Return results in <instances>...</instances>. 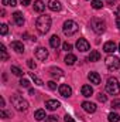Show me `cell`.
Here are the masks:
<instances>
[{
    "label": "cell",
    "mask_w": 120,
    "mask_h": 122,
    "mask_svg": "<svg viewBox=\"0 0 120 122\" xmlns=\"http://www.w3.org/2000/svg\"><path fill=\"white\" fill-rule=\"evenodd\" d=\"M35 27H37L38 33H41V34L48 33L50 27H51V17H50L48 14L40 16V17L37 19V21H35Z\"/></svg>",
    "instance_id": "obj_1"
},
{
    "label": "cell",
    "mask_w": 120,
    "mask_h": 122,
    "mask_svg": "<svg viewBox=\"0 0 120 122\" xmlns=\"http://www.w3.org/2000/svg\"><path fill=\"white\" fill-rule=\"evenodd\" d=\"M11 104H13V107H14L17 111H20V112L28 109V102H27L23 97H20V95H13V97H11Z\"/></svg>",
    "instance_id": "obj_2"
},
{
    "label": "cell",
    "mask_w": 120,
    "mask_h": 122,
    "mask_svg": "<svg viewBox=\"0 0 120 122\" xmlns=\"http://www.w3.org/2000/svg\"><path fill=\"white\" fill-rule=\"evenodd\" d=\"M106 91L109 92L110 95H117L120 94V84L117 81V78L115 77H110L106 82Z\"/></svg>",
    "instance_id": "obj_3"
},
{
    "label": "cell",
    "mask_w": 120,
    "mask_h": 122,
    "mask_svg": "<svg viewBox=\"0 0 120 122\" xmlns=\"http://www.w3.org/2000/svg\"><path fill=\"white\" fill-rule=\"evenodd\" d=\"M78 29H79V26L74 20H66L64 23V26H62V30L65 33V36H74L78 31Z\"/></svg>",
    "instance_id": "obj_4"
},
{
    "label": "cell",
    "mask_w": 120,
    "mask_h": 122,
    "mask_svg": "<svg viewBox=\"0 0 120 122\" xmlns=\"http://www.w3.org/2000/svg\"><path fill=\"white\" fill-rule=\"evenodd\" d=\"M90 27H92V30L95 31V33H97V34H102V33H105L106 30V23L102 20V19H92V21H90Z\"/></svg>",
    "instance_id": "obj_5"
},
{
    "label": "cell",
    "mask_w": 120,
    "mask_h": 122,
    "mask_svg": "<svg viewBox=\"0 0 120 122\" xmlns=\"http://www.w3.org/2000/svg\"><path fill=\"white\" fill-rule=\"evenodd\" d=\"M106 67L109 68V70H112V71H115V70H120V58L119 57H115V56H109V57H106Z\"/></svg>",
    "instance_id": "obj_6"
},
{
    "label": "cell",
    "mask_w": 120,
    "mask_h": 122,
    "mask_svg": "<svg viewBox=\"0 0 120 122\" xmlns=\"http://www.w3.org/2000/svg\"><path fill=\"white\" fill-rule=\"evenodd\" d=\"M76 48L79 50V51H82V53H85V51H88L90 48L89 43H88V40H85V38H79L78 41H76Z\"/></svg>",
    "instance_id": "obj_7"
},
{
    "label": "cell",
    "mask_w": 120,
    "mask_h": 122,
    "mask_svg": "<svg viewBox=\"0 0 120 122\" xmlns=\"http://www.w3.org/2000/svg\"><path fill=\"white\" fill-rule=\"evenodd\" d=\"M58 91L62 97H65V98H69L71 95H72V88L69 87V85H66V84H62L60 85V88H58Z\"/></svg>",
    "instance_id": "obj_8"
},
{
    "label": "cell",
    "mask_w": 120,
    "mask_h": 122,
    "mask_svg": "<svg viewBox=\"0 0 120 122\" xmlns=\"http://www.w3.org/2000/svg\"><path fill=\"white\" fill-rule=\"evenodd\" d=\"M35 57H37L38 60H41V61H45L47 58H48V50H45L44 47L37 48V50H35Z\"/></svg>",
    "instance_id": "obj_9"
},
{
    "label": "cell",
    "mask_w": 120,
    "mask_h": 122,
    "mask_svg": "<svg viewBox=\"0 0 120 122\" xmlns=\"http://www.w3.org/2000/svg\"><path fill=\"white\" fill-rule=\"evenodd\" d=\"M45 107H47V109H50V111H55V109H58L61 107V102L57 101V99H48V101L45 102Z\"/></svg>",
    "instance_id": "obj_10"
},
{
    "label": "cell",
    "mask_w": 120,
    "mask_h": 122,
    "mask_svg": "<svg viewBox=\"0 0 120 122\" xmlns=\"http://www.w3.org/2000/svg\"><path fill=\"white\" fill-rule=\"evenodd\" d=\"M116 48H117V46H116L115 41H107V43H105V46H103V51H105V53H109V54L115 53Z\"/></svg>",
    "instance_id": "obj_11"
},
{
    "label": "cell",
    "mask_w": 120,
    "mask_h": 122,
    "mask_svg": "<svg viewBox=\"0 0 120 122\" xmlns=\"http://www.w3.org/2000/svg\"><path fill=\"white\" fill-rule=\"evenodd\" d=\"M82 108H83V111H86L89 114H93L96 111V104L89 102V101H85V102H82Z\"/></svg>",
    "instance_id": "obj_12"
},
{
    "label": "cell",
    "mask_w": 120,
    "mask_h": 122,
    "mask_svg": "<svg viewBox=\"0 0 120 122\" xmlns=\"http://www.w3.org/2000/svg\"><path fill=\"white\" fill-rule=\"evenodd\" d=\"M48 9L52 10V11H60L62 9V6H61V3L58 0H50L48 1Z\"/></svg>",
    "instance_id": "obj_13"
},
{
    "label": "cell",
    "mask_w": 120,
    "mask_h": 122,
    "mask_svg": "<svg viewBox=\"0 0 120 122\" xmlns=\"http://www.w3.org/2000/svg\"><path fill=\"white\" fill-rule=\"evenodd\" d=\"M11 48H13L16 53H18V54L24 53V46H23L21 41H13V43H11Z\"/></svg>",
    "instance_id": "obj_14"
},
{
    "label": "cell",
    "mask_w": 120,
    "mask_h": 122,
    "mask_svg": "<svg viewBox=\"0 0 120 122\" xmlns=\"http://www.w3.org/2000/svg\"><path fill=\"white\" fill-rule=\"evenodd\" d=\"M88 78H89L90 84H95V85H99L100 84V75L97 72H89Z\"/></svg>",
    "instance_id": "obj_15"
},
{
    "label": "cell",
    "mask_w": 120,
    "mask_h": 122,
    "mask_svg": "<svg viewBox=\"0 0 120 122\" xmlns=\"http://www.w3.org/2000/svg\"><path fill=\"white\" fill-rule=\"evenodd\" d=\"M13 20H14V23H16L17 26H23V24H24V17H23V14H21L20 11H16V13L13 14Z\"/></svg>",
    "instance_id": "obj_16"
},
{
    "label": "cell",
    "mask_w": 120,
    "mask_h": 122,
    "mask_svg": "<svg viewBox=\"0 0 120 122\" xmlns=\"http://www.w3.org/2000/svg\"><path fill=\"white\" fill-rule=\"evenodd\" d=\"M50 74H51L52 78H61V77H64V71L61 68H57V67H52L50 70Z\"/></svg>",
    "instance_id": "obj_17"
},
{
    "label": "cell",
    "mask_w": 120,
    "mask_h": 122,
    "mask_svg": "<svg viewBox=\"0 0 120 122\" xmlns=\"http://www.w3.org/2000/svg\"><path fill=\"white\" fill-rule=\"evenodd\" d=\"M34 10L38 11V13H42V11L45 10V4H44L41 0H35V1H34Z\"/></svg>",
    "instance_id": "obj_18"
},
{
    "label": "cell",
    "mask_w": 120,
    "mask_h": 122,
    "mask_svg": "<svg viewBox=\"0 0 120 122\" xmlns=\"http://www.w3.org/2000/svg\"><path fill=\"white\" fill-rule=\"evenodd\" d=\"M61 44V40L58 36H52L51 38H50V46L52 47V48H58Z\"/></svg>",
    "instance_id": "obj_19"
},
{
    "label": "cell",
    "mask_w": 120,
    "mask_h": 122,
    "mask_svg": "<svg viewBox=\"0 0 120 122\" xmlns=\"http://www.w3.org/2000/svg\"><path fill=\"white\" fill-rule=\"evenodd\" d=\"M81 92H82V95H83V97H86V98H88V97H90V95L93 94V88H92L90 85H83V87L81 88Z\"/></svg>",
    "instance_id": "obj_20"
},
{
    "label": "cell",
    "mask_w": 120,
    "mask_h": 122,
    "mask_svg": "<svg viewBox=\"0 0 120 122\" xmlns=\"http://www.w3.org/2000/svg\"><path fill=\"white\" fill-rule=\"evenodd\" d=\"M75 62H76V56H74V54L68 53V54H66V57H65V64H66V65H74Z\"/></svg>",
    "instance_id": "obj_21"
},
{
    "label": "cell",
    "mask_w": 120,
    "mask_h": 122,
    "mask_svg": "<svg viewBox=\"0 0 120 122\" xmlns=\"http://www.w3.org/2000/svg\"><path fill=\"white\" fill-rule=\"evenodd\" d=\"M88 60L92 61V62H95V61H99V60H100V54H99V51H96V50L90 51L89 58H88Z\"/></svg>",
    "instance_id": "obj_22"
},
{
    "label": "cell",
    "mask_w": 120,
    "mask_h": 122,
    "mask_svg": "<svg viewBox=\"0 0 120 122\" xmlns=\"http://www.w3.org/2000/svg\"><path fill=\"white\" fill-rule=\"evenodd\" d=\"M34 118H35L37 121H42L44 118H47V117H45V111H44V109H37L35 114H34Z\"/></svg>",
    "instance_id": "obj_23"
},
{
    "label": "cell",
    "mask_w": 120,
    "mask_h": 122,
    "mask_svg": "<svg viewBox=\"0 0 120 122\" xmlns=\"http://www.w3.org/2000/svg\"><path fill=\"white\" fill-rule=\"evenodd\" d=\"M0 53H1V61H7L9 60V54H7V50H6V47L1 44L0 46Z\"/></svg>",
    "instance_id": "obj_24"
},
{
    "label": "cell",
    "mask_w": 120,
    "mask_h": 122,
    "mask_svg": "<svg viewBox=\"0 0 120 122\" xmlns=\"http://www.w3.org/2000/svg\"><path fill=\"white\" fill-rule=\"evenodd\" d=\"M11 72H13L14 75H17V77H21V75L24 74V72H23L18 67H16V65H11Z\"/></svg>",
    "instance_id": "obj_25"
},
{
    "label": "cell",
    "mask_w": 120,
    "mask_h": 122,
    "mask_svg": "<svg viewBox=\"0 0 120 122\" xmlns=\"http://www.w3.org/2000/svg\"><path fill=\"white\" fill-rule=\"evenodd\" d=\"M92 7H93V9H96V10L102 9V7H103L102 0H92Z\"/></svg>",
    "instance_id": "obj_26"
},
{
    "label": "cell",
    "mask_w": 120,
    "mask_h": 122,
    "mask_svg": "<svg viewBox=\"0 0 120 122\" xmlns=\"http://www.w3.org/2000/svg\"><path fill=\"white\" fill-rule=\"evenodd\" d=\"M30 75H31V78L34 80V82H35L37 85H44V82H42V80H41V78H38V77H37V75H35L34 72H31Z\"/></svg>",
    "instance_id": "obj_27"
},
{
    "label": "cell",
    "mask_w": 120,
    "mask_h": 122,
    "mask_svg": "<svg viewBox=\"0 0 120 122\" xmlns=\"http://www.w3.org/2000/svg\"><path fill=\"white\" fill-rule=\"evenodd\" d=\"M120 121V117L117 114H109V122H119Z\"/></svg>",
    "instance_id": "obj_28"
},
{
    "label": "cell",
    "mask_w": 120,
    "mask_h": 122,
    "mask_svg": "<svg viewBox=\"0 0 120 122\" xmlns=\"http://www.w3.org/2000/svg\"><path fill=\"white\" fill-rule=\"evenodd\" d=\"M3 4H4V6H11V7H14V6H17V0H3Z\"/></svg>",
    "instance_id": "obj_29"
},
{
    "label": "cell",
    "mask_w": 120,
    "mask_h": 122,
    "mask_svg": "<svg viewBox=\"0 0 120 122\" xmlns=\"http://www.w3.org/2000/svg\"><path fill=\"white\" fill-rule=\"evenodd\" d=\"M7 31H9L7 24H1V26H0V33H1V36H6V34H7Z\"/></svg>",
    "instance_id": "obj_30"
},
{
    "label": "cell",
    "mask_w": 120,
    "mask_h": 122,
    "mask_svg": "<svg viewBox=\"0 0 120 122\" xmlns=\"http://www.w3.org/2000/svg\"><path fill=\"white\" fill-rule=\"evenodd\" d=\"M62 48H64L66 53H71V50H72V46H71L69 43H64V44H62Z\"/></svg>",
    "instance_id": "obj_31"
},
{
    "label": "cell",
    "mask_w": 120,
    "mask_h": 122,
    "mask_svg": "<svg viewBox=\"0 0 120 122\" xmlns=\"http://www.w3.org/2000/svg\"><path fill=\"white\" fill-rule=\"evenodd\" d=\"M97 99H99L100 102H106V99H107V97H106V95H105L103 92H99V94H97Z\"/></svg>",
    "instance_id": "obj_32"
},
{
    "label": "cell",
    "mask_w": 120,
    "mask_h": 122,
    "mask_svg": "<svg viewBox=\"0 0 120 122\" xmlns=\"http://www.w3.org/2000/svg\"><path fill=\"white\" fill-rule=\"evenodd\" d=\"M20 85L24 87V88H28L30 87V81L28 80H20Z\"/></svg>",
    "instance_id": "obj_33"
},
{
    "label": "cell",
    "mask_w": 120,
    "mask_h": 122,
    "mask_svg": "<svg viewBox=\"0 0 120 122\" xmlns=\"http://www.w3.org/2000/svg\"><path fill=\"white\" fill-rule=\"evenodd\" d=\"M0 117H1L3 119H7V118H10V114H7L4 109H1V111H0Z\"/></svg>",
    "instance_id": "obj_34"
},
{
    "label": "cell",
    "mask_w": 120,
    "mask_h": 122,
    "mask_svg": "<svg viewBox=\"0 0 120 122\" xmlns=\"http://www.w3.org/2000/svg\"><path fill=\"white\" fill-rule=\"evenodd\" d=\"M48 84V88L50 90H57V84L54 82V81H50V82H47Z\"/></svg>",
    "instance_id": "obj_35"
},
{
    "label": "cell",
    "mask_w": 120,
    "mask_h": 122,
    "mask_svg": "<svg viewBox=\"0 0 120 122\" xmlns=\"http://www.w3.org/2000/svg\"><path fill=\"white\" fill-rule=\"evenodd\" d=\"M27 65L30 67L31 70H35V67H37V65H35V62H34L32 60H28V61H27Z\"/></svg>",
    "instance_id": "obj_36"
},
{
    "label": "cell",
    "mask_w": 120,
    "mask_h": 122,
    "mask_svg": "<svg viewBox=\"0 0 120 122\" xmlns=\"http://www.w3.org/2000/svg\"><path fill=\"white\" fill-rule=\"evenodd\" d=\"M112 107H113V108H120V99H115V101L112 102Z\"/></svg>",
    "instance_id": "obj_37"
},
{
    "label": "cell",
    "mask_w": 120,
    "mask_h": 122,
    "mask_svg": "<svg viewBox=\"0 0 120 122\" xmlns=\"http://www.w3.org/2000/svg\"><path fill=\"white\" fill-rule=\"evenodd\" d=\"M45 122H58V119L55 117H47L45 118Z\"/></svg>",
    "instance_id": "obj_38"
},
{
    "label": "cell",
    "mask_w": 120,
    "mask_h": 122,
    "mask_svg": "<svg viewBox=\"0 0 120 122\" xmlns=\"http://www.w3.org/2000/svg\"><path fill=\"white\" fill-rule=\"evenodd\" d=\"M20 3H21L23 6H28L31 3V0H20Z\"/></svg>",
    "instance_id": "obj_39"
},
{
    "label": "cell",
    "mask_w": 120,
    "mask_h": 122,
    "mask_svg": "<svg viewBox=\"0 0 120 122\" xmlns=\"http://www.w3.org/2000/svg\"><path fill=\"white\" fill-rule=\"evenodd\" d=\"M65 122H75V119H74V118H71L69 115H66V117H65Z\"/></svg>",
    "instance_id": "obj_40"
},
{
    "label": "cell",
    "mask_w": 120,
    "mask_h": 122,
    "mask_svg": "<svg viewBox=\"0 0 120 122\" xmlns=\"http://www.w3.org/2000/svg\"><path fill=\"white\" fill-rule=\"evenodd\" d=\"M116 26H117V29H120V16L116 17Z\"/></svg>",
    "instance_id": "obj_41"
},
{
    "label": "cell",
    "mask_w": 120,
    "mask_h": 122,
    "mask_svg": "<svg viewBox=\"0 0 120 122\" xmlns=\"http://www.w3.org/2000/svg\"><path fill=\"white\" fill-rule=\"evenodd\" d=\"M109 4H110V6H113V4H115V0H109Z\"/></svg>",
    "instance_id": "obj_42"
},
{
    "label": "cell",
    "mask_w": 120,
    "mask_h": 122,
    "mask_svg": "<svg viewBox=\"0 0 120 122\" xmlns=\"http://www.w3.org/2000/svg\"><path fill=\"white\" fill-rule=\"evenodd\" d=\"M119 14H120V6H119Z\"/></svg>",
    "instance_id": "obj_43"
},
{
    "label": "cell",
    "mask_w": 120,
    "mask_h": 122,
    "mask_svg": "<svg viewBox=\"0 0 120 122\" xmlns=\"http://www.w3.org/2000/svg\"><path fill=\"white\" fill-rule=\"evenodd\" d=\"M119 51H120V44H119Z\"/></svg>",
    "instance_id": "obj_44"
}]
</instances>
